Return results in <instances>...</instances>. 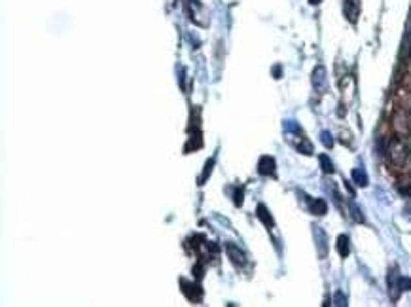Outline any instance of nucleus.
Masks as SVG:
<instances>
[{
    "label": "nucleus",
    "mask_w": 411,
    "mask_h": 307,
    "mask_svg": "<svg viewBox=\"0 0 411 307\" xmlns=\"http://www.w3.org/2000/svg\"><path fill=\"white\" fill-rule=\"evenodd\" d=\"M389 157L390 161L396 165V167H404L405 161H407V144L400 139V137H394L389 144Z\"/></svg>",
    "instance_id": "f257e3e1"
},
{
    "label": "nucleus",
    "mask_w": 411,
    "mask_h": 307,
    "mask_svg": "<svg viewBox=\"0 0 411 307\" xmlns=\"http://www.w3.org/2000/svg\"><path fill=\"white\" fill-rule=\"evenodd\" d=\"M394 129H396L398 135H407L411 129V118L407 116V112L405 110H400V112H396V116H394Z\"/></svg>",
    "instance_id": "f03ea898"
},
{
    "label": "nucleus",
    "mask_w": 411,
    "mask_h": 307,
    "mask_svg": "<svg viewBox=\"0 0 411 307\" xmlns=\"http://www.w3.org/2000/svg\"><path fill=\"white\" fill-rule=\"evenodd\" d=\"M400 281H402V277L398 275L396 269H394V271H390V275H389V290H390V298H392V300H398V296H400V292H402V285H400Z\"/></svg>",
    "instance_id": "7ed1b4c3"
},
{
    "label": "nucleus",
    "mask_w": 411,
    "mask_h": 307,
    "mask_svg": "<svg viewBox=\"0 0 411 307\" xmlns=\"http://www.w3.org/2000/svg\"><path fill=\"white\" fill-rule=\"evenodd\" d=\"M313 86L317 91H324L326 89V71L324 66H317L313 72Z\"/></svg>",
    "instance_id": "20e7f679"
},
{
    "label": "nucleus",
    "mask_w": 411,
    "mask_h": 307,
    "mask_svg": "<svg viewBox=\"0 0 411 307\" xmlns=\"http://www.w3.org/2000/svg\"><path fill=\"white\" fill-rule=\"evenodd\" d=\"M258 171L260 175H267V177H273L275 175V159L269 156H264L260 159V165H258Z\"/></svg>",
    "instance_id": "39448f33"
},
{
    "label": "nucleus",
    "mask_w": 411,
    "mask_h": 307,
    "mask_svg": "<svg viewBox=\"0 0 411 307\" xmlns=\"http://www.w3.org/2000/svg\"><path fill=\"white\" fill-rule=\"evenodd\" d=\"M358 12H360L358 0H345V15L349 17V21H353V23L356 21Z\"/></svg>",
    "instance_id": "423d86ee"
},
{
    "label": "nucleus",
    "mask_w": 411,
    "mask_h": 307,
    "mask_svg": "<svg viewBox=\"0 0 411 307\" xmlns=\"http://www.w3.org/2000/svg\"><path fill=\"white\" fill-rule=\"evenodd\" d=\"M226 250H228V254H230V258H231V262H233V264L243 265L246 262L245 256H243V252H241L239 249H235V245L226 243Z\"/></svg>",
    "instance_id": "0eeeda50"
},
{
    "label": "nucleus",
    "mask_w": 411,
    "mask_h": 307,
    "mask_svg": "<svg viewBox=\"0 0 411 307\" xmlns=\"http://www.w3.org/2000/svg\"><path fill=\"white\" fill-rule=\"evenodd\" d=\"M315 237H317L318 254H320V258H324L326 256V250H328V245H326V233L320 228H318V226H315Z\"/></svg>",
    "instance_id": "6e6552de"
},
{
    "label": "nucleus",
    "mask_w": 411,
    "mask_h": 307,
    "mask_svg": "<svg viewBox=\"0 0 411 307\" xmlns=\"http://www.w3.org/2000/svg\"><path fill=\"white\" fill-rule=\"evenodd\" d=\"M353 179L358 186H368V175H366V171H364V169H354Z\"/></svg>",
    "instance_id": "1a4fd4ad"
},
{
    "label": "nucleus",
    "mask_w": 411,
    "mask_h": 307,
    "mask_svg": "<svg viewBox=\"0 0 411 307\" xmlns=\"http://www.w3.org/2000/svg\"><path fill=\"white\" fill-rule=\"evenodd\" d=\"M311 211H313L315 215H324L326 211H328V207H326V203L322 199H313L311 201Z\"/></svg>",
    "instance_id": "9d476101"
},
{
    "label": "nucleus",
    "mask_w": 411,
    "mask_h": 307,
    "mask_svg": "<svg viewBox=\"0 0 411 307\" xmlns=\"http://www.w3.org/2000/svg\"><path fill=\"white\" fill-rule=\"evenodd\" d=\"M338 250H339V254H341L343 258L349 254V237H347V235H339V239H338Z\"/></svg>",
    "instance_id": "9b49d317"
},
{
    "label": "nucleus",
    "mask_w": 411,
    "mask_h": 307,
    "mask_svg": "<svg viewBox=\"0 0 411 307\" xmlns=\"http://www.w3.org/2000/svg\"><path fill=\"white\" fill-rule=\"evenodd\" d=\"M258 216H260V220L264 222L266 226H269V228L273 226V218H271V215H269V211H267V209L264 207V205H260V207H258Z\"/></svg>",
    "instance_id": "f8f14e48"
},
{
    "label": "nucleus",
    "mask_w": 411,
    "mask_h": 307,
    "mask_svg": "<svg viewBox=\"0 0 411 307\" xmlns=\"http://www.w3.org/2000/svg\"><path fill=\"white\" fill-rule=\"evenodd\" d=\"M320 165H322V171L324 173H333V163L330 161L328 156H320Z\"/></svg>",
    "instance_id": "ddd939ff"
},
{
    "label": "nucleus",
    "mask_w": 411,
    "mask_h": 307,
    "mask_svg": "<svg viewBox=\"0 0 411 307\" xmlns=\"http://www.w3.org/2000/svg\"><path fill=\"white\" fill-rule=\"evenodd\" d=\"M322 143H324V146L326 148H332L333 146V139H332V135H330V133H328V131H322Z\"/></svg>",
    "instance_id": "4468645a"
},
{
    "label": "nucleus",
    "mask_w": 411,
    "mask_h": 307,
    "mask_svg": "<svg viewBox=\"0 0 411 307\" xmlns=\"http://www.w3.org/2000/svg\"><path fill=\"white\" fill-rule=\"evenodd\" d=\"M349 205H351V211H353V216H354V220H356V222H364V216L360 215V209L356 207V205H354L353 201H351V203H349Z\"/></svg>",
    "instance_id": "2eb2a0df"
},
{
    "label": "nucleus",
    "mask_w": 411,
    "mask_h": 307,
    "mask_svg": "<svg viewBox=\"0 0 411 307\" xmlns=\"http://www.w3.org/2000/svg\"><path fill=\"white\" fill-rule=\"evenodd\" d=\"M333 305H347L345 296H343V294H341V292L335 294V300H333Z\"/></svg>",
    "instance_id": "dca6fc26"
},
{
    "label": "nucleus",
    "mask_w": 411,
    "mask_h": 307,
    "mask_svg": "<svg viewBox=\"0 0 411 307\" xmlns=\"http://www.w3.org/2000/svg\"><path fill=\"white\" fill-rule=\"evenodd\" d=\"M233 201H235V205H243V190H241V188L235 192V195H233Z\"/></svg>",
    "instance_id": "f3484780"
},
{
    "label": "nucleus",
    "mask_w": 411,
    "mask_h": 307,
    "mask_svg": "<svg viewBox=\"0 0 411 307\" xmlns=\"http://www.w3.org/2000/svg\"><path fill=\"white\" fill-rule=\"evenodd\" d=\"M400 285H402V290H411V279H402L400 281Z\"/></svg>",
    "instance_id": "a211bd4d"
},
{
    "label": "nucleus",
    "mask_w": 411,
    "mask_h": 307,
    "mask_svg": "<svg viewBox=\"0 0 411 307\" xmlns=\"http://www.w3.org/2000/svg\"><path fill=\"white\" fill-rule=\"evenodd\" d=\"M311 4H318V2H320V0H309Z\"/></svg>",
    "instance_id": "6ab92c4d"
}]
</instances>
